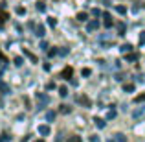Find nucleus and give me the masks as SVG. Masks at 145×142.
Segmentation results:
<instances>
[{"instance_id": "nucleus-1", "label": "nucleus", "mask_w": 145, "mask_h": 142, "mask_svg": "<svg viewBox=\"0 0 145 142\" xmlns=\"http://www.w3.org/2000/svg\"><path fill=\"white\" fill-rule=\"evenodd\" d=\"M37 98H39V109H42V107H46L48 105V102H50V98H48V96H44L42 92H37Z\"/></svg>"}, {"instance_id": "nucleus-2", "label": "nucleus", "mask_w": 145, "mask_h": 142, "mask_svg": "<svg viewBox=\"0 0 145 142\" xmlns=\"http://www.w3.org/2000/svg\"><path fill=\"white\" fill-rule=\"evenodd\" d=\"M72 76H74V68L72 67H66L63 72H61V78L63 79H72Z\"/></svg>"}, {"instance_id": "nucleus-3", "label": "nucleus", "mask_w": 145, "mask_h": 142, "mask_svg": "<svg viewBox=\"0 0 145 142\" xmlns=\"http://www.w3.org/2000/svg\"><path fill=\"white\" fill-rule=\"evenodd\" d=\"M103 18H105V28H112L114 22H112V17H110V13H103Z\"/></svg>"}, {"instance_id": "nucleus-4", "label": "nucleus", "mask_w": 145, "mask_h": 142, "mask_svg": "<svg viewBox=\"0 0 145 142\" xmlns=\"http://www.w3.org/2000/svg\"><path fill=\"white\" fill-rule=\"evenodd\" d=\"M97 28H99V22L97 20H90L88 24H86V32H96Z\"/></svg>"}, {"instance_id": "nucleus-5", "label": "nucleus", "mask_w": 145, "mask_h": 142, "mask_svg": "<svg viewBox=\"0 0 145 142\" xmlns=\"http://www.w3.org/2000/svg\"><path fill=\"white\" fill-rule=\"evenodd\" d=\"M24 55L29 57V59H31V63H37V55H35V53H31L28 48H24Z\"/></svg>"}, {"instance_id": "nucleus-6", "label": "nucleus", "mask_w": 145, "mask_h": 142, "mask_svg": "<svg viewBox=\"0 0 145 142\" xmlns=\"http://www.w3.org/2000/svg\"><path fill=\"white\" fill-rule=\"evenodd\" d=\"M39 133L42 137H48L50 135V127H48V125H39Z\"/></svg>"}, {"instance_id": "nucleus-7", "label": "nucleus", "mask_w": 145, "mask_h": 142, "mask_svg": "<svg viewBox=\"0 0 145 142\" xmlns=\"http://www.w3.org/2000/svg\"><path fill=\"white\" fill-rule=\"evenodd\" d=\"M37 35H39V37H44V35H46V28H44V24H39V26H37Z\"/></svg>"}, {"instance_id": "nucleus-8", "label": "nucleus", "mask_w": 145, "mask_h": 142, "mask_svg": "<svg viewBox=\"0 0 145 142\" xmlns=\"http://www.w3.org/2000/svg\"><path fill=\"white\" fill-rule=\"evenodd\" d=\"M75 18H77V20H79V22H85V20H86V18H88V15H86V13H85V11H81V13H77V17H75Z\"/></svg>"}, {"instance_id": "nucleus-9", "label": "nucleus", "mask_w": 145, "mask_h": 142, "mask_svg": "<svg viewBox=\"0 0 145 142\" xmlns=\"http://www.w3.org/2000/svg\"><path fill=\"white\" fill-rule=\"evenodd\" d=\"M77 102L83 103V105H86V107H90V100L86 98V96H81V98H77Z\"/></svg>"}, {"instance_id": "nucleus-10", "label": "nucleus", "mask_w": 145, "mask_h": 142, "mask_svg": "<svg viewBox=\"0 0 145 142\" xmlns=\"http://www.w3.org/2000/svg\"><path fill=\"white\" fill-rule=\"evenodd\" d=\"M94 122H96V125H97L99 129H103V127H105V124H106L103 118H94Z\"/></svg>"}, {"instance_id": "nucleus-11", "label": "nucleus", "mask_w": 145, "mask_h": 142, "mask_svg": "<svg viewBox=\"0 0 145 142\" xmlns=\"http://www.w3.org/2000/svg\"><path fill=\"white\" fill-rule=\"evenodd\" d=\"M7 18H9V15H7L6 11H2V9H0V24H4V22H6Z\"/></svg>"}, {"instance_id": "nucleus-12", "label": "nucleus", "mask_w": 145, "mask_h": 142, "mask_svg": "<svg viewBox=\"0 0 145 142\" xmlns=\"http://www.w3.org/2000/svg\"><path fill=\"white\" fill-rule=\"evenodd\" d=\"M123 90H125V92H132V90H134V83H125Z\"/></svg>"}, {"instance_id": "nucleus-13", "label": "nucleus", "mask_w": 145, "mask_h": 142, "mask_svg": "<svg viewBox=\"0 0 145 142\" xmlns=\"http://www.w3.org/2000/svg\"><path fill=\"white\" fill-rule=\"evenodd\" d=\"M46 120L48 122H53V120H55V111H48V113H46Z\"/></svg>"}, {"instance_id": "nucleus-14", "label": "nucleus", "mask_w": 145, "mask_h": 142, "mask_svg": "<svg viewBox=\"0 0 145 142\" xmlns=\"http://www.w3.org/2000/svg\"><path fill=\"white\" fill-rule=\"evenodd\" d=\"M125 59H127V61H138V53H127Z\"/></svg>"}, {"instance_id": "nucleus-15", "label": "nucleus", "mask_w": 145, "mask_h": 142, "mask_svg": "<svg viewBox=\"0 0 145 142\" xmlns=\"http://www.w3.org/2000/svg\"><path fill=\"white\" fill-rule=\"evenodd\" d=\"M142 102H145V92H143V94H138V96L134 98V103H142Z\"/></svg>"}, {"instance_id": "nucleus-16", "label": "nucleus", "mask_w": 145, "mask_h": 142, "mask_svg": "<svg viewBox=\"0 0 145 142\" xmlns=\"http://www.w3.org/2000/svg\"><path fill=\"white\" fill-rule=\"evenodd\" d=\"M37 9H39L40 13H44V11H46V6H44V2H40V0H39V2H37Z\"/></svg>"}, {"instance_id": "nucleus-17", "label": "nucleus", "mask_w": 145, "mask_h": 142, "mask_svg": "<svg viewBox=\"0 0 145 142\" xmlns=\"http://www.w3.org/2000/svg\"><path fill=\"white\" fill-rule=\"evenodd\" d=\"M11 137L7 135V133H0V142H9Z\"/></svg>"}, {"instance_id": "nucleus-18", "label": "nucleus", "mask_w": 145, "mask_h": 142, "mask_svg": "<svg viewBox=\"0 0 145 142\" xmlns=\"http://www.w3.org/2000/svg\"><path fill=\"white\" fill-rule=\"evenodd\" d=\"M48 24L52 26V28H55V26H57V20H55V17H48Z\"/></svg>"}, {"instance_id": "nucleus-19", "label": "nucleus", "mask_w": 145, "mask_h": 142, "mask_svg": "<svg viewBox=\"0 0 145 142\" xmlns=\"http://www.w3.org/2000/svg\"><path fill=\"white\" fill-rule=\"evenodd\" d=\"M120 50L127 53V52H131V50H132V46H131V44H123V46H120Z\"/></svg>"}, {"instance_id": "nucleus-20", "label": "nucleus", "mask_w": 145, "mask_h": 142, "mask_svg": "<svg viewBox=\"0 0 145 142\" xmlns=\"http://www.w3.org/2000/svg\"><path fill=\"white\" fill-rule=\"evenodd\" d=\"M15 65H17V67H22V65H24V59H22L20 55H18V57H15Z\"/></svg>"}, {"instance_id": "nucleus-21", "label": "nucleus", "mask_w": 145, "mask_h": 142, "mask_svg": "<svg viewBox=\"0 0 145 142\" xmlns=\"http://www.w3.org/2000/svg\"><path fill=\"white\" fill-rule=\"evenodd\" d=\"M118 32H120V35H123V33H125V24H123V22L118 24Z\"/></svg>"}, {"instance_id": "nucleus-22", "label": "nucleus", "mask_w": 145, "mask_h": 142, "mask_svg": "<svg viewBox=\"0 0 145 142\" xmlns=\"http://www.w3.org/2000/svg\"><path fill=\"white\" fill-rule=\"evenodd\" d=\"M57 53H59V50H55V48H50V50H48V55H50V57L57 55Z\"/></svg>"}, {"instance_id": "nucleus-23", "label": "nucleus", "mask_w": 145, "mask_h": 142, "mask_svg": "<svg viewBox=\"0 0 145 142\" xmlns=\"http://www.w3.org/2000/svg\"><path fill=\"white\" fill-rule=\"evenodd\" d=\"M59 94L61 96H68V89H66V87H61V89H59Z\"/></svg>"}, {"instance_id": "nucleus-24", "label": "nucleus", "mask_w": 145, "mask_h": 142, "mask_svg": "<svg viewBox=\"0 0 145 142\" xmlns=\"http://www.w3.org/2000/svg\"><path fill=\"white\" fill-rule=\"evenodd\" d=\"M114 116H116V111H114V109H110L108 113H106V118L110 120V118H114Z\"/></svg>"}, {"instance_id": "nucleus-25", "label": "nucleus", "mask_w": 145, "mask_h": 142, "mask_svg": "<svg viewBox=\"0 0 145 142\" xmlns=\"http://www.w3.org/2000/svg\"><path fill=\"white\" fill-rule=\"evenodd\" d=\"M116 11H118L120 15H125V11H127V9H125L123 6H118V7H116Z\"/></svg>"}, {"instance_id": "nucleus-26", "label": "nucleus", "mask_w": 145, "mask_h": 142, "mask_svg": "<svg viewBox=\"0 0 145 142\" xmlns=\"http://www.w3.org/2000/svg\"><path fill=\"white\" fill-rule=\"evenodd\" d=\"M68 142H83V140H81V137H77V135H75V137H72V139L68 140Z\"/></svg>"}, {"instance_id": "nucleus-27", "label": "nucleus", "mask_w": 145, "mask_h": 142, "mask_svg": "<svg viewBox=\"0 0 145 142\" xmlns=\"http://www.w3.org/2000/svg\"><path fill=\"white\" fill-rule=\"evenodd\" d=\"M140 44H145V32L140 33Z\"/></svg>"}, {"instance_id": "nucleus-28", "label": "nucleus", "mask_w": 145, "mask_h": 142, "mask_svg": "<svg viewBox=\"0 0 145 142\" xmlns=\"http://www.w3.org/2000/svg\"><path fill=\"white\" fill-rule=\"evenodd\" d=\"M61 111H63V113H70V107H68V105H61Z\"/></svg>"}, {"instance_id": "nucleus-29", "label": "nucleus", "mask_w": 145, "mask_h": 142, "mask_svg": "<svg viewBox=\"0 0 145 142\" xmlns=\"http://www.w3.org/2000/svg\"><path fill=\"white\" fill-rule=\"evenodd\" d=\"M81 74L85 76V78H86V76H90V68H83V70H81Z\"/></svg>"}, {"instance_id": "nucleus-30", "label": "nucleus", "mask_w": 145, "mask_h": 142, "mask_svg": "<svg viewBox=\"0 0 145 142\" xmlns=\"http://www.w3.org/2000/svg\"><path fill=\"white\" fill-rule=\"evenodd\" d=\"M0 90H4V94H9V89H7V85H0Z\"/></svg>"}, {"instance_id": "nucleus-31", "label": "nucleus", "mask_w": 145, "mask_h": 142, "mask_svg": "<svg viewBox=\"0 0 145 142\" xmlns=\"http://www.w3.org/2000/svg\"><path fill=\"white\" fill-rule=\"evenodd\" d=\"M116 142H125V137L123 135H116Z\"/></svg>"}, {"instance_id": "nucleus-32", "label": "nucleus", "mask_w": 145, "mask_h": 142, "mask_svg": "<svg viewBox=\"0 0 145 142\" xmlns=\"http://www.w3.org/2000/svg\"><path fill=\"white\" fill-rule=\"evenodd\" d=\"M17 13H18V15H24V13H26V9L20 6V7H17Z\"/></svg>"}, {"instance_id": "nucleus-33", "label": "nucleus", "mask_w": 145, "mask_h": 142, "mask_svg": "<svg viewBox=\"0 0 145 142\" xmlns=\"http://www.w3.org/2000/svg\"><path fill=\"white\" fill-rule=\"evenodd\" d=\"M90 13H92L94 17H99V15H101V11H99V9H92V11H90Z\"/></svg>"}, {"instance_id": "nucleus-34", "label": "nucleus", "mask_w": 145, "mask_h": 142, "mask_svg": "<svg viewBox=\"0 0 145 142\" xmlns=\"http://www.w3.org/2000/svg\"><path fill=\"white\" fill-rule=\"evenodd\" d=\"M40 48H42L44 52H46V50H48V43H46V41H42V43H40Z\"/></svg>"}, {"instance_id": "nucleus-35", "label": "nucleus", "mask_w": 145, "mask_h": 142, "mask_svg": "<svg viewBox=\"0 0 145 142\" xmlns=\"http://www.w3.org/2000/svg\"><path fill=\"white\" fill-rule=\"evenodd\" d=\"M0 61H2V63H7V57H6V55H4V53H2V52H0Z\"/></svg>"}, {"instance_id": "nucleus-36", "label": "nucleus", "mask_w": 145, "mask_h": 142, "mask_svg": "<svg viewBox=\"0 0 145 142\" xmlns=\"http://www.w3.org/2000/svg\"><path fill=\"white\" fill-rule=\"evenodd\" d=\"M68 53V48H63V50H59V55H66Z\"/></svg>"}, {"instance_id": "nucleus-37", "label": "nucleus", "mask_w": 145, "mask_h": 142, "mask_svg": "<svg viewBox=\"0 0 145 142\" xmlns=\"http://www.w3.org/2000/svg\"><path fill=\"white\" fill-rule=\"evenodd\" d=\"M46 89H55V83H53V81H50L48 85H46Z\"/></svg>"}, {"instance_id": "nucleus-38", "label": "nucleus", "mask_w": 145, "mask_h": 142, "mask_svg": "<svg viewBox=\"0 0 145 142\" xmlns=\"http://www.w3.org/2000/svg\"><path fill=\"white\" fill-rule=\"evenodd\" d=\"M2 74H4V65L0 63V78H2Z\"/></svg>"}, {"instance_id": "nucleus-39", "label": "nucleus", "mask_w": 145, "mask_h": 142, "mask_svg": "<svg viewBox=\"0 0 145 142\" xmlns=\"http://www.w3.org/2000/svg\"><path fill=\"white\" fill-rule=\"evenodd\" d=\"M35 142H44V140H42V139H40V140H35Z\"/></svg>"}, {"instance_id": "nucleus-40", "label": "nucleus", "mask_w": 145, "mask_h": 142, "mask_svg": "<svg viewBox=\"0 0 145 142\" xmlns=\"http://www.w3.org/2000/svg\"><path fill=\"white\" fill-rule=\"evenodd\" d=\"M53 2H59V0H53Z\"/></svg>"}]
</instances>
